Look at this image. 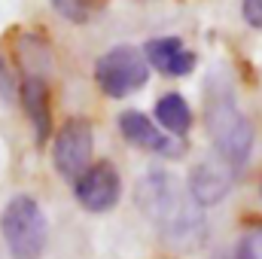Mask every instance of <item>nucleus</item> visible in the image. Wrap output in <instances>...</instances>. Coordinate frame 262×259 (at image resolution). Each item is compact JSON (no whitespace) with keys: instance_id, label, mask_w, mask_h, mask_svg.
I'll list each match as a JSON object with an SVG mask.
<instances>
[{"instance_id":"obj_1","label":"nucleus","mask_w":262,"mask_h":259,"mask_svg":"<svg viewBox=\"0 0 262 259\" xmlns=\"http://www.w3.org/2000/svg\"><path fill=\"white\" fill-rule=\"evenodd\" d=\"M134 201H137L140 213L171 244L189 247L204 235V213H201L198 201L168 171L143 174L134 186Z\"/></svg>"},{"instance_id":"obj_2","label":"nucleus","mask_w":262,"mask_h":259,"mask_svg":"<svg viewBox=\"0 0 262 259\" xmlns=\"http://www.w3.org/2000/svg\"><path fill=\"white\" fill-rule=\"evenodd\" d=\"M204 125L216 146V156L238 174L253 149V122L241 113L229 79L210 73L204 89Z\"/></svg>"},{"instance_id":"obj_8","label":"nucleus","mask_w":262,"mask_h":259,"mask_svg":"<svg viewBox=\"0 0 262 259\" xmlns=\"http://www.w3.org/2000/svg\"><path fill=\"white\" fill-rule=\"evenodd\" d=\"M232 180H235V171L223 159H204L189 174V195L198 201V207H210L229 195Z\"/></svg>"},{"instance_id":"obj_10","label":"nucleus","mask_w":262,"mask_h":259,"mask_svg":"<svg viewBox=\"0 0 262 259\" xmlns=\"http://www.w3.org/2000/svg\"><path fill=\"white\" fill-rule=\"evenodd\" d=\"M143 55H146L149 67H156L165 76H186L195 70L198 61L195 52H189L180 37H156L143 46Z\"/></svg>"},{"instance_id":"obj_9","label":"nucleus","mask_w":262,"mask_h":259,"mask_svg":"<svg viewBox=\"0 0 262 259\" xmlns=\"http://www.w3.org/2000/svg\"><path fill=\"white\" fill-rule=\"evenodd\" d=\"M18 98H21V107H25L31 125H34L37 143L43 146L52 137V101H49L46 79L40 73H25L18 82Z\"/></svg>"},{"instance_id":"obj_3","label":"nucleus","mask_w":262,"mask_h":259,"mask_svg":"<svg viewBox=\"0 0 262 259\" xmlns=\"http://www.w3.org/2000/svg\"><path fill=\"white\" fill-rule=\"evenodd\" d=\"M0 232L15 259H40L49 241V223L34 195H12L0 213Z\"/></svg>"},{"instance_id":"obj_4","label":"nucleus","mask_w":262,"mask_h":259,"mask_svg":"<svg viewBox=\"0 0 262 259\" xmlns=\"http://www.w3.org/2000/svg\"><path fill=\"white\" fill-rule=\"evenodd\" d=\"M149 82V61L137 46H113L95 61V85L107 98H128Z\"/></svg>"},{"instance_id":"obj_11","label":"nucleus","mask_w":262,"mask_h":259,"mask_svg":"<svg viewBox=\"0 0 262 259\" xmlns=\"http://www.w3.org/2000/svg\"><path fill=\"white\" fill-rule=\"evenodd\" d=\"M156 122H159V128L165 131V134H171L177 140L186 137L189 128H192V110H189L186 98L177 95V92L162 95L156 101Z\"/></svg>"},{"instance_id":"obj_13","label":"nucleus","mask_w":262,"mask_h":259,"mask_svg":"<svg viewBox=\"0 0 262 259\" xmlns=\"http://www.w3.org/2000/svg\"><path fill=\"white\" fill-rule=\"evenodd\" d=\"M238 259H262V226H253L238 241Z\"/></svg>"},{"instance_id":"obj_12","label":"nucleus","mask_w":262,"mask_h":259,"mask_svg":"<svg viewBox=\"0 0 262 259\" xmlns=\"http://www.w3.org/2000/svg\"><path fill=\"white\" fill-rule=\"evenodd\" d=\"M52 6L58 9V15H61V18L76 21V25L89 21V18H92V12H95V0H52Z\"/></svg>"},{"instance_id":"obj_5","label":"nucleus","mask_w":262,"mask_h":259,"mask_svg":"<svg viewBox=\"0 0 262 259\" xmlns=\"http://www.w3.org/2000/svg\"><path fill=\"white\" fill-rule=\"evenodd\" d=\"M92 122L82 116L67 119L61 131L55 134V146H52V162L55 171L64 177L67 183H73L89 165H92Z\"/></svg>"},{"instance_id":"obj_15","label":"nucleus","mask_w":262,"mask_h":259,"mask_svg":"<svg viewBox=\"0 0 262 259\" xmlns=\"http://www.w3.org/2000/svg\"><path fill=\"white\" fill-rule=\"evenodd\" d=\"M241 15H244V21L250 28L262 31V0H244L241 3Z\"/></svg>"},{"instance_id":"obj_14","label":"nucleus","mask_w":262,"mask_h":259,"mask_svg":"<svg viewBox=\"0 0 262 259\" xmlns=\"http://www.w3.org/2000/svg\"><path fill=\"white\" fill-rule=\"evenodd\" d=\"M0 98H3V101H15V98H18V85H15V76H12L9 64L3 61V55H0Z\"/></svg>"},{"instance_id":"obj_6","label":"nucleus","mask_w":262,"mask_h":259,"mask_svg":"<svg viewBox=\"0 0 262 259\" xmlns=\"http://www.w3.org/2000/svg\"><path fill=\"white\" fill-rule=\"evenodd\" d=\"M73 195L76 201L92 210V213H107L110 207L119 204L122 195V177L110 162H95L89 165L76 180H73Z\"/></svg>"},{"instance_id":"obj_7","label":"nucleus","mask_w":262,"mask_h":259,"mask_svg":"<svg viewBox=\"0 0 262 259\" xmlns=\"http://www.w3.org/2000/svg\"><path fill=\"white\" fill-rule=\"evenodd\" d=\"M119 131H122V137L128 143L140 146V149H149V153H159V156H180L183 153V143L177 137L165 134L149 116H143L140 110H125L119 116Z\"/></svg>"}]
</instances>
